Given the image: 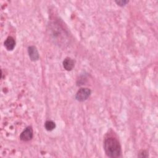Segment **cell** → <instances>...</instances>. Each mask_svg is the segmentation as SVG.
Instances as JSON below:
<instances>
[{"label": "cell", "mask_w": 158, "mask_h": 158, "mask_svg": "<svg viewBox=\"0 0 158 158\" xmlns=\"http://www.w3.org/2000/svg\"><path fill=\"white\" fill-rule=\"evenodd\" d=\"M15 45V41L14 39L12 36H9L7 38L6 41H4V46L6 49L9 51H12Z\"/></svg>", "instance_id": "cell-6"}, {"label": "cell", "mask_w": 158, "mask_h": 158, "mask_svg": "<svg viewBox=\"0 0 158 158\" xmlns=\"http://www.w3.org/2000/svg\"><path fill=\"white\" fill-rule=\"evenodd\" d=\"M148 156V152L145 150L140 151L139 152V154H138V157H146Z\"/></svg>", "instance_id": "cell-8"}, {"label": "cell", "mask_w": 158, "mask_h": 158, "mask_svg": "<svg viewBox=\"0 0 158 158\" xmlns=\"http://www.w3.org/2000/svg\"><path fill=\"white\" fill-rule=\"evenodd\" d=\"M33 131L31 127H27L20 134V139L23 141H28L32 139Z\"/></svg>", "instance_id": "cell-3"}, {"label": "cell", "mask_w": 158, "mask_h": 158, "mask_svg": "<svg viewBox=\"0 0 158 158\" xmlns=\"http://www.w3.org/2000/svg\"><path fill=\"white\" fill-rule=\"evenodd\" d=\"M91 94V90L87 88H80L77 93L75 98L78 101H84L86 100Z\"/></svg>", "instance_id": "cell-2"}, {"label": "cell", "mask_w": 158, "mask_h": 158, "mask_svg": "<svg viewBox=\"0 0 158 158\" xmlns=\"http://www.w3.org/2000/svg\"><path fill=\"white\" fill-rule=\"evenodd\" d=\"M74 64L75 62L73 59L70 57H67L63 61V67L66 70L70 71L72 70L74 67Z\"/></svg>", "instance_id": "cell-5"}, {"label": "cell", "mask_w": 158, "mask_h": 158, "mask_svg": "<svg viewBox=\"0 0 158 158\" xmlns=\"http://www.w3.org/2000/svg\"><path fill=\"white\" fill-rule=\"evenodd\" d=\"M44 127L46 130L48 131H52V130H54L56 127V124L55 123L52 121V120H48L45 122L44 124Z\"/></svg>", "instance_id": "cell-7"}, {"label": "cell", "mask_w": 158, "mask_h": 158, "mask_svg": "<svg viewBox=\"0 0 158 158\" xmlns=\"http://www.w3.org/2000/svg\"><path fill=\"white\" fill-rule=\"evenodd\" d=\"M28 53L31 60L36 61L39 59V53L35 46H29L28 48Z\"/></svg>", "instance_id": "cell-4"}, {"label": "cell", "mask_w": 158, "mask_h": 158, "mask_svg": "<svg viewBox=\"0 0 158 158\" xmlns=\"http://www.w3.org/2000/svg\"><path fill=\"white\" fill-rule=\"evenodd\" d=\"M104 149L107 156L112 158L121 157V147L118 140L114 138L110 137L105 139Z\"/></svg>", "instance_id": "cell-1"}, {"label": "cell", "mask_w": 158, "mask_h": 158, "mask_svg": "<svg viewBox=\"0 0 158 158\" xmlns=\"http://www.w3.org/2000/svg\"><path fill=\"white\" fill-rule=\"evenodd\" d=\"M116 2V3L118 4V5H119V6H125L127 2H128V1H115Z\"/></svg>", "instance_id": "cell-9"}]
</instances>
